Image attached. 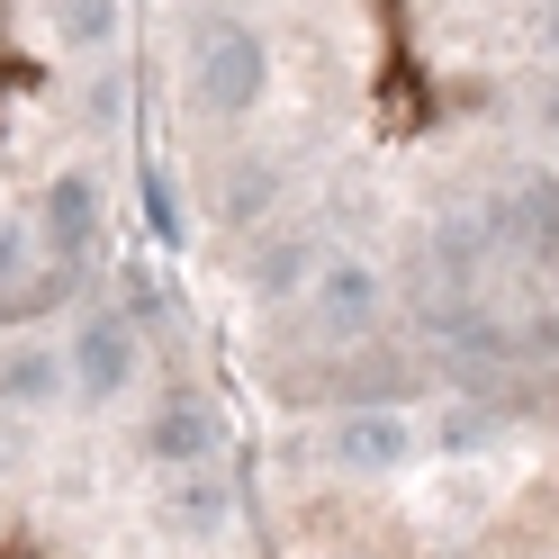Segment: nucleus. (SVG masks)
Wrapping results in <instances>:
<instances>
[{"label": "nucleus", "mask_w": 559, "mask_h": 559, "mask_svg": "<svg viewBox=\"0 0 559 559\" xmlns=\"http://www.w3.org/2000/svg\"><path fill=\"white\" fill-rule=\"evenodd\" d=\"M271 109V37L235 0H199L181 27V118L207 145H243Z\"/></svg>", "instance_id": "nucleus-1"}, {"label": "nucleus", "mask_w": 559, "mask_h": 559, "mask_svg": "<svg viewBox=\"0 0 559 559\" xmlns=\"http://www.w3.org/2000/svg\"><path fill=\"white\" fill-rule=\"evenodd\" d=\"M118 37H127V0H46V55L99 73V63H118Z\"/></svg>", "instance_id": "nucleus-2"}]
</instances>
